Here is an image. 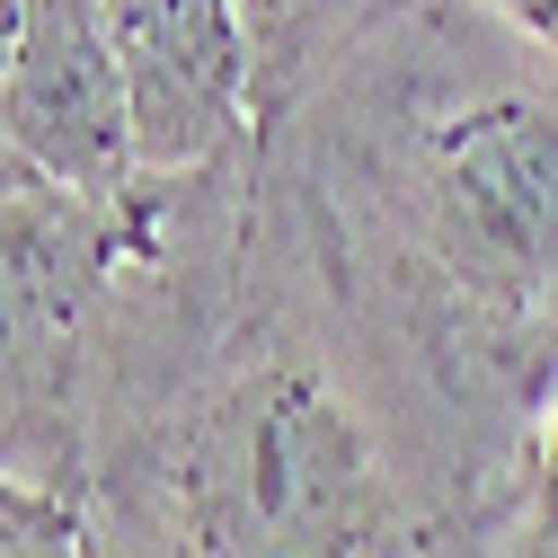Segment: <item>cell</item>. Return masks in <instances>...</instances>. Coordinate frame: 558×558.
Listing matches in <instances>:
<instances>
[{"label":"cell","mask_w":558,"mask_h":558,"mask_svg":"<svg viewBox=\"0 0 558 558\" xmlns=\"http://www.w3.org/2000/svg\"><path fill=\"white\" fill-rule=\"evenodd\" d=\"M89 506L116 558H487L506 478L364 328L257 133L151 195Z\"/></svg>","instance_id":"cell-1"},{"label":"cell","mask_w":558,"mask_h":558,"mask_svg":"<svg viewBox=\"0 0 558 558\" xmlns=\"http://www.w3.org/2000/svg\"><path fill=\"white\" fill-rule=\"evenodd\" d=\"M266 151L364 328L514 487L558 381V53L470 0H399Z\"/></svg>","instance_id":"cell-2"},{"label":"cell","mask_w":558,"mask_h":558,"mask_svg":"<svg viewBox=\"0 0 558 558\" xmlns=\"http://www.w3.org/2000/svg\"><path fill=\"white\" fill-rule=\"evenodd\" d=\"M160 195V186H151ZM143 204H89L45 178L0 195V461L89 497L98 390L124 266L151 222Z\"/></svg>","instance_id":"cell-3"},{"label":"cell","mask_w":558,"mask_h":558,"mask_svg":"<svg viewBox=\"0 0 558 558\" xmlns=\"http://www.w3.org/2000/svg\"><path fill=\"white\" fill-rule=\"evenodd\" d=\"M116 81L133 107V151L151 186L204 178L240 151H257L266 98H257V36L240 0H89Z\"/></svg>","instance_id":"cell-4"},{"label":"cell","mask_w":558,"mask_h":558,"mask_svg":"<svg viewBox=\"0 0 558 558\" xmlns=\"http://www.w3.org/2000/svg\"><path fill=\"white\" fill-rule=\"evenodd\" d=\"M0 151L27 178L89 195V204H143L151 169L133 151V107L116 81V53L89 0H36L10 72H0Z\"/></svg>","instance_id":"cell-5"},{"label":"cell","mask_w":558,"mask_h":558,"mask_svg":"<svg viewBox=\"0 0 558 558\" xmlns=\"http://www.w3.org/2000/svg\"><path fill=\"white\" fill-rule=\"evenodd\" d=\"M399 0H240V19L257 36V98H266V124L302 107L319 72H337L345 45H364Z\"/></svg>","instance_id":"cell-6"},{"label":"cell","mask_w":558,"mask_h":558,"mask_svg":"<svg viewBox=\"0 0 558 558\" xmlns=\"http://www.w3.org/2000/svg\"><path fill=\"white\" fill-rule=\"evenodd\" d=\"M0 558H116L89 497L0 461Z\"/></svg>","instance_id":"cell-7"},{"label":"cell","mask_w":558,"mask_h":558,"mask_svg":"<svg viewBox=\"0 0 558 558\" xmlns=\"http://www.w3.org/2000/svg\"><path fill=\"white\" fill-rule=\"evenodd\" d=\"M487 558H558V381L541 390L532 426H523V461H514V487L497 506Z\"/></svg>","instance_id":"cell-8"},{"label":"cell","mask_w":558,"mask_h":558,"mask_svg":"<svg viewBox=\"0 0 558 558\" xmlns=\"http://www.w3.org/2000/svg\"><path fill=\"white\" fill-rule=\"evenodd\" d=\"M478 19H497V27H514L523 45H541V53H558V0H470Z\"/></svg>","instance_id":"cell-9"},{"label":"cell","mask_w":558,"mask_h":558,"mask_svg":"<svg viewBox=\"0 0 558 558\" xmlns=\"http://www.w3.org/2000/svg\"><path fill=\"white\" fill-rule=\"evenodd\" d=\"M19 178H27V169H19V160H10V151H0V195H10V186H19Z\"/></svg>","instance_id":"cell-10"}]
</instances>
